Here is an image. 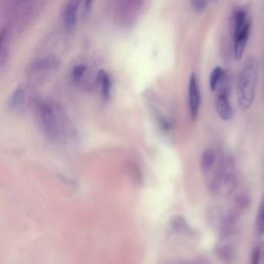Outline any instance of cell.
Wrapping results in <instances>:
<instances>
[{
  "label": "cell",
  "instance_id": "cell-1",
  "mask_svg": "<svg viewBox=\"0 0 264 264\" xmlns=\"http://www.w3.org/2000/svg\"><path fill=\"white\" fill-rule=\"evenodd\" d=\"M257 80L258 61L256 58L250 57L245 62L236 83V98L242 111L250 110L254 103Z\"/></svg>",
  "mask_w": 264,
  "mask_h": 264
},
{
  "label": "cell",
  "instance_id": "cell-2",
  "mask_svg": "<svg viewBox=\"0 0 264 264\" xmlns=\"http://www.w3.org/2000/svg\"><path fill=\"white\" fill-rule=\"evenodd\" d=\"M40 119L43 130L49 139L55 140L58 136V122L56 115L49 103L40 105Z\"/></svg>",
  "mask_w": 264,
  "mask_h": 264
},
{
  "label": "cell",
  "instance_id": "cell-3",
  "mask_svg": "<svg viewBox=\"0 0 264 264\" xmlns=\"http://www.w3.org/2000/svg\"><path fill=\"white\" fill-rule=\"evenodd\" d=\"M188 101H189V111L192 119H196L198 116L200 104H201V96L198 85V80L195 74H192L189 80V89H188Z\"/></svg>",
  "mask_w": 264,
  "mask_h": 264
},
{
  "label": "cell",
  "instance_id": "cell-4",
  "mask_svg": "<svg viewBox=\"0 0 264 264\" xmlns=\"http://www.w3.org/2000/svg\"><path fill=\"white\" fill-rule=\"evenodd\" d=\"M250 30L251 24L249 22L242 29L233 32V55L236 60H241L244 56L249 39Z\"/></svg>",
  "mask_w": 264,
  "mask_h": 264
},
{
  "label": "cell",
  "instance_id": "cell-5",
  "mask_svg": "<svg viewBox=\"0 0 264 264\" xmlns=\"http://www.w3.org/2000/svg\"><path fill=\"white\" fill-rule=\"evenodd\" d=\"M216 112L223 121H229L233 116V110L229 100V96L225 90H221L216 98Z\"/></svg>",
  "mask_w": 264,
  "mask_h": 264
},
{
  "label": "cell",
  "instance_id": "cell-6",
  "mask_svg": "<svg viewBox=\"0 0 264 264\" xmlns=\"http://www.w3.org/2000/svg\"><path fill=\"white\" fill-rule=\"evenodd\" d=\"M81 0H70L66 10H65V27L66 29L71 32L74 31L77 25V20H78V10L80 6Z\"/></svg>",
  "mask_w": 264,
  "mask_h": 264
},
{
  "label": "cell",
  "instance_id": "cell-7",
  "mask_svg": "<svg viewBox=\"0 0 264 264\" xmlns=\"http://www.w3.org/2000/svg\"><path fill=\"white\" fill-rule=\"evenodd\" d=\"M24 99H25V91L22 87H18L9 98L8 105L11 110H17L23 104Z\"/></svg>",
  "mask_w": 264,
  "mask_h": 264
},
{
  "label": "cell",
  "instance_id": "cell-8",
  "mask_svg": "<svg viewBox=\"0 0 264 264\" xmlns=\"http://www.w3.org/2000/svg\"><path fill=\"white\" fill-rule=\"evenodd\" d=\"M98 82L101 88V95L102 97L108 100L111 95V89H112V83L109 75L105 73L104 70H99L98 73Z\"/></svg>",
  "mask_w": 264,
  "mask_h": 264
},
{
  "label": "cell",
  "instance_id": "cell-9",
  "mask_svg": "<svg viewBox=\"0 0 264 264\" xmlns=\"http://www.w3.org/2000/svg\"><path fill=\"white\" fill-rule=\"evenodd\" d=\"M216 163V155L212 150H205L200 158V166L204 174L208 173Z\"/></svg>",
  "mask_w": 264,
  "mask_h": 264
},
{
  "label": "cell",
  "instance_id": "cell-10",
  "mask_svg": "<svg viewBox=\"0 0 264 264\" xmlns=\"http://www.w3.org/2000/svg\"><path fill=\"white\" fill-rule=\"evenodd\" d=\"M223 77H224V70L222 67L217 66L212 70V73L209 75V80H208L209 89L212 91L217 90V88L219 87L220 83L223 80Z\"/></svg>",
  "mask_w": 264,
  "mask_h": 264
},
{
  "label": "cell",
  "instance_id": "cell-11",
  "mask_svg": "<svg viewBox=\"0 0 264 264\" xmlns=\"http://www.w3.org/2000/svg\"><path fill=\"white\" fill-rule=\"evenodd\" d=\"M256 232L258 236L264 235V193L262 195L261 201L256 216Z\"/></svg>",
  "mask_w": 264,
  "mask_h": 264
},
{
  "label": "cell",
  "instance_id": "cell-12",
  "mask_svg": "<svg viewBox=\"0 0 264 264\" xmlns=\"http://www.w3.org/2000/svg\"><path fill=\"white\" fill-rule=\"evenodd\" d=\"M191 6L194 11L201 13L207 7V0H190Z\"/></svg>",
  "mask_w": 264,
  "mask_h": 264
},
{
  "label": "cell",
  "instance_id": "cell-13",
  "mask_svg": "<svg viewBox=\"0 0 264 264\" xmlns=\"http://www.w3.org/2000/svg\"><path fill=\"white\" fill-rule=\"evenodd\" d=\"M86 70H87V67L85 65H78V66H76L74 68V70H73V78H74V80L75 81L81 80L84 77Z\"/></svg>",
  "mask_w": 264,
  "mask_h": 264
},
{
  "label": "cell",
  "instance_id": "cell-14",
  "mask_svg": "<svg viewBox=\"0 0 264 264\" xmlns=\"http://www.w3.org/2000/svg\"><path fill=\"white\" fill-rule=\"evenodd\" d=\"M52 65H54V64H52V62H51L50 59H44V60L38 61L37 64H36V67L39 68V69H40V68L43 69V68H49V67H51Z\"/></svg>",
  "mask_w": 264,
  "mask_h": 264
},
{
  "label": "cell",
  "instance_id": "cell-15",
  "mask_svg": "<svg viewBox=\"0 0 264 264\" xmlns=\"http://www.w3.org/2000/svg\"><path fill=\"white\" fill-rule=\"evenodd\" d=\"M5 38H6V30H3L2 32H0V57H2V54H3Z\"/></svg>",
  "mask_w": 264,
  "mask_h": 264
},
{
  "label": "cell",
  "instance_id": "cell-16",
  "mask_svg": "<svg viewBox=\"0 0 264 264\" xmlns=\"http://www.w3.org/2000/svg\"><path fill=\"white\" fill-rule=\"evenodd\" d=\"M92 3H93V0H86V10L89 11L91 6H92Z\"/></svg>",
  "mask_w": 264,
  "mask_h": 264
}]
</instances>
